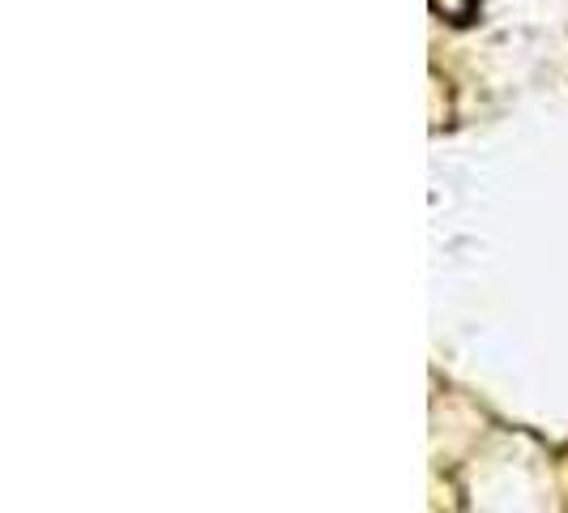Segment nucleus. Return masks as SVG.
I'll return each instance as SVG.
<instances>
[{"label":"nucleus","instance_id":"nucleus-1","mask_svg":"<svg viewBox=\"0 0 568 513\" xmlns=\"http://www.w3.org/2000/svg\"><path fill=\"white\" fill-rule=\"evenodd\" d=\"M432 4H436V13H445L454 22H470L475 9H479V0H432Z\"/></svg>","mask_w":568,"mask_h":513}]
</instances>
